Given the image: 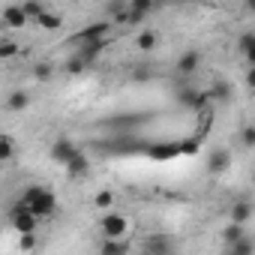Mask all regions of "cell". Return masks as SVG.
<instances>
[{
  "mask_svg": "<svg viewBox=\"0 0 255 255\" xmlns=\"http://www.w3.org/2000/svg\"><path fill=\"white\" fill-rule=\"evenodd\" d=\"M12 210H30V213H36L39 219H48V216H54V210H57V195H54L51 189H45V186H27V189L21 192V198L15 201Z\"/></svg>",
  "mask_w": 255,
  "mask_h": 255,
  "instance_id": "6da1fadb",
  "label": "cell"
},
{
  "mask_svg": "<svg viewBox=\"0 0 255 255\" xmlns=\"http://www.w3.org/2000/svg\"><path fill=\"white\" fill-rule=\"evenodd\" d=\"M99 231L105 237H126L129 234V219H126L123 213H105L99 219Z\"/></svg>",
  "mask_w": 255,
  "mask_h": 255,
  "instance_id": "7a4b0ae2",
  "label": "cell"
},
{
  "mask_svg": "<svg viewBox=\"0 0 255 255\" xmlns=\"http://www.w3.org/2000/svg\"><path fill=\"white\" fill-rule=\"evenodd\" d=\"M75 150H78V147L72 144V138H63V135H60V138H54V144L48 147V159L57 162V165H66Z\"/></svg>",
  "mask_w": 255,
  "mask_h": 255,
  "instance_id": "3957f363",
  "label": "cell"
},
{
  "mask_svg": "<svg viewBox=\"0 0 255 255\" xmlns=\"http://www.w3.org/2000/svg\"><path fill=\"white\" fill-rule=\"evenodd\" d=\"M9 219H12V225H15L18 234H30V231H36V225H39V216L30 213V210H12Z\"/></svg>",
  "mask_w": 255,
  "mask_h": 255,
  "instance_id": "277c9868",
  "label": "cell"
},
{
  "mask_svg": "<svg viewBox=\"0 0 255 255\" xmlns=\"http://www.w3.org/2000/svg\"><path fill=\"white\" fill-rule=\"evenodd\" d=\"M63 168H66V174H69L72 180H78V177H87V171H90V159H87L81 150H75Z\"/></svg>",
  "mask_w": 255,
  "mask_h": 255,
  "instance_id": "5b68a950",
  "label": "cell"
},
{
  "mask_svg": "<svg viewBox=\"0 0 255 255\" xmlns=\"http://www.w3.org/2000/svg\"><path fill=\"white\" fill-rule=\"evenodd\" d=\"M231 168V153L225 150V147H219V150H213L210 156H207V171L210 174H225Z\"/></svg>",
  "mask_w": 255,
  "mask_h": 255,
  "instance_id": "8992f818",
  "label": "cell"
},
{
  "mask_svg": "<svg viewBox=\"0 0 255 255\" xmlns=\"http://www.w3.org/2000/svg\"><path fill=\"white\" fill-rule=\"evenodd\" d=\"M183 150H180V144H150L147 147V156L150 159H156V162H165V159H177Z\"/></svg>",
  "mask_w": 255,
  "mask_h": 255,
  "instance_id": "52a82bcc",
  "label": "cell"
},
{
  "mask_svg": "<svg viewBox=\"0 0 255 255\" xmlns=\"http://www.w3.org/2000/svg\"><path fill=\"white\" fill-rule=\"evenodd\" d=\"M198 63H201V54H198L195 48H186V51L177 57V72H180V75H192V72L198 69Z\"/></svg>",
  "mask_w": 255,
  "mask_h": 255,
  "instance_id": "ba28073f",
  "label": "cell"
},
{
  "mask_svg": "<svg viewBox=\"0 0 255 255\" xmlns=\"http://www.w3.org/2000/svg\"><path fill=\"white\" fill-rule=\"evenodd\" d=\"M105 33H108V21H99V24H90V27H84L81 33H75L72 42L81 45V42H87V39H105Z\"/></svg>",
  "mask_w": 255,
  "mask_h": 255,
  "instance_id": "9c48e42d",
  "label": "cell"
},
{
  "mask_svg": "<svg viewBox=\"0 0 255 255\" xmlns=\"http://www.w3.org/2000/svg\"><path fill=\"white\" fill-rule=\"evenodd\" d=\"M3 24H6V27H12V30H21V27L27 24V15H24L21 3H18V6H6V9H3Z\"/></svg>",
  "mask_w": 255,
  "mask_h": 255,
  "instance_id": "30bf717a",
  "label": "cell"
},
{
  "mask_svg": "<svg viewBox=\"0 0 255 255\" xmlns=\"http://www.w3.org/2000/svg\"><path fill=\"white\" fill-rule=\"evenodd\" d=\"M216 105H225V102H231V96H234V90H231V84L228 81H213V87H210V93H207Z\"/></svg>",
  "mask_w": 255,
  "mask_h": 255,
  "instance_id": "8fae6325",
  "label": "cell"
},
{
  "mask_svg": "<svg viewBox=\"0 0 255 255\" xmlns=\"http://www.w3.org/2000/svg\"><path fill=\"white\" fill-rule=\"evenodd\" d=\"M237 51L249 60V66H255V33L249 30V33H240V39H237Z\"/></svg>",
  "mask_w": 255,
  "mask_h": 255,
  "instance_id": "7c38bea8",
  "label": "cell"
},
{
  "mask_svg": "<svg viewBox=\"0 0 255 255\" xmlns=\"http://www.w3.org/2000/svg\"><path fill=\"white\" fill-rule=\"evenodd\" d=\"M27 105H30V93H27L24 87L12 90V93L6 96V108H9V111H24Z\"/></svg>",
  "mask_w": 255,
  "mask_h": 255,
  "instance_id": "4fadbf2b",
  "label": "cell"
},
{
  "mask_svg": "<svg viewBox=\"0 0 255 255\" xmlns=\"http://www.w3.org/2000/svg\"><path fill=\"white\" fill-rule=\"evenodd\" d=\"M99 252H105V255H123V252H129V243H126L123 237H105V243L99 246Z\"/></svg>",
  "mask_w": 255,
  "mask_h": 255,
  "instance_id": "5bb4252c",
  "label": "cell"
},
{
  "mask_svg": "<svg viewBox=\"0 0 255 255\" xmlns=\"http://www.w3.org/2000/svg\"><path fill=\"white\" fill-rule=\"evenodd\" d=\"M102 48H105V39H87V42H81V45H78V54L90 63L93 57H99V51H102Z\"/></svg>",
  "mask_w": 255,
  "mask_h": 255,
  "instance_id": "9a60e30c",
  "label": "cell"
},
{
  "mask_svg": "<svg viewBox=\"0 0 255 255\" xmlns=\"http://www.w3.org/2000/svg\"><path fill=\"white\" fill-rule=\"evenodd\" d=\"M42 30H60L63 27V15L60 12H51V9H45L42 15H39V21H36Z\"/></svg>",
  "mask_w": 255,
  "mask_h": 255,
  "instance_id": "2e32d148",
  "label": "cell"
},
{
  "mask_svg": "<svg viewBox=\"0 0 255 255\" xmlns=\"http://www.w3.org/2000/svg\"><path fill=\"white\" fill-rule=\"evenodd\" d=\"M249 219H252V204H249V201H237V204L231 207V222H243V225H246Z\"/></svg>",
  "mask_w": 255,
  "mask_h": 255,
  "instance_id": "e0dca14e",
  "label": "cell"
},
{
  "mask_svg": "<svg viewBox=\"0 0 255 255\" xmlns=\"http://www.w3.org/2000/svg\"><path fill=\"white\" fill-rule=\"evenodd\" d=\"M240 237H246L243 222H231V225H225V228H222V240H225V243H237Z\"/></svg>",
  "mask_w": 255,
  "mask_h": 255,
  "instance_id": "ac0fdd59",
  "label": "cell"
},
{
  "mask_svg": "<svg viewBox=\"0 0 255 255\" xmlns=\"http://www.w3.org/2000/svg\"><path fill=\"white\" fill-rule=\"evenodd\" d=\"M21 9H24L27 21H39V15L45 12V3H42V0H24V3H21Z\"/></svg>",
  "mask_w": 255,
  "mask_h": 255,
  "instance_id": "d6986e66",
  "label": "cell"
},
{
  "mask_svg": "<svg viewBox=\"0 0 255 255\" xmlns=\"http://www.w3.org/2000/svg\"><path fill=\"white\" fill-rule=\"evenodd\" d=\"M156 42H159V36H156L153 30H141V33H138V39H135L138 51H153V48H156Z\"/></svg>",
  "mask_w": 255,
  "mask_h": 255,
  "instance_id": "ffe728a7",
  "label": "cell"
},
{
  "mask_svg": "<svg viewBox=\"0 0 255 255\" xmlns=\"http://www.w3.org/2000/svg\"><path fill=\"white\" fill-rule=\"evenodd\" d=\"M63 69H66L69 75H81V72L87 69V60H84L81 54H75V57H69V60H66V66H63Z\"/></svg>",
  "mask_w": 255,
  "mask_h": 255,
  "instance_id": "44dd1931",
  "label": "cell"
},
{
  "mask_svg": "<svg viewBox=\"0 0 255 255\" xmlns=\"http://www.w3.org/2000/svg\"><path fill=\"white\" fill-rule=\"evenodd\" d=\"M144 249H147V252H168V249H171V240H168V237H150V240L144 243Z\"/></svg>",
  "mask_w": 255,
  "mask_h": 255,
  "instance_id": "7402d4cb",
  "label": "cell"
},
{
  "mask_svg": "<svg viewBox=\"0 0 255 255\" xmlns=\"http://www.w3.org/2000/svg\"><path fill=\"white\" fill-rule=\"evenodd\" d=\"M228 249H231L234 255H249V252H255V243H252L249 237H240L237 243H228Z\"/></svg>",
  "mask_w": 255,
  "mask_h": 255,
  "instance_id": "603a6c76",
  "label": "cell"
},
{
  "mask_svg": "<svg viewBox=\"0 0 255 255\" xmlns=\"http://www.w3.org/2000/svg\"><path fill=\"white\" fill-rule=\"evenodd\" d=\"M237 141H240V147H255V126H243V129L237 132Z\"/></svg>",
  "mask_w": 255,
  "mask_h": 255,
  "instance_id": "cb8c5ba5",
  "label": "cell"
},
{
  "mask_svg": "<svg viewBox=\"0 0 255 255\" xmlns=\"http://www.w3.org/2000/svg\"><path fill=\"white\" fill-rule=\"evenodd\" d=\"M12 156H15V144H12V138H9V135H3V138H0V159L9 162Z\"/></svg>",
  "mask_w": 255,
  "mask_h": 255,
  "instance_id": "d4e9b609",
  "label": "cell"
},
{
  "mask_svg": "<svg viewBox=\"0 0 255 255\" xmlns=\"http://www.w3.org/2000/svg\"><path fill=\"white\" fill-rule=\"evenodd\" d=\"M51 75H54V66L51 63H36L33 66V78L36 81H51Z\"/></svg>",
  "mask_w": 255,
  "mask_h": 255,
  "instance_id": "484cf974",
  "label": "cell"
},
{
  "mask_svg": "<svg viewBox=\"0 0 255 255\" xmlns=\"http://www.w3.org/2000/svg\"><path fill=\"white\" fill-rule=\"evenodd\" d=\"M114 204V192H108V189H102V192H96L93 195V207H99V210H105V207H111Z\"/></svg>",
  "mask_w": 255,
  "mask_h": 255,
  "instance_id": "4316f807",
  "label": "cell"
},
{
  "mask_svg": "<svg viewBox=\"0 0 255 255\" xmlns=\"http://www.w3.org/2000/svg\"><path fill=\"white\" fill-rule=\"evenodd\" d=\"M18 54V45L12 42V39H3V45H0V57H3V60H12Z\"/></svg>",
  "mask_w": 255,
  "mask_h": 255,
  "instance_id": "83f0119b",
  "label": "cell"
},
{
  "mask_svg": "<svg viewBox=\"0 0 255 255\" xmlns=\"http://www.w3.org/2000/svg\"><path fill=\"white\" fill-rule=\"evenodd\" d=\"M129 9H135V12H150V9H153V0H129Z\"/></svg>",
  "mask_w": 255,
  "mask_h": 255,
  "instance_id": "f1b7e54d",
  "label": "cell"
},
{
  "mask_svg": "<svg viewBox=\"0 0 255 255\" xmlns=\"http://www.w3.org/2000/svg\"><path fill=\"white\" fill-rule=\"evenodd\" d=\"M153 72H150V66H135L132 69V81H147Z\"/></svg>",
  "mask_w": 255,
  "mask_h": 255,
  "instance_id": "f546056e",
  "label": "cell"
},
{
  "mask_svg": "<svg viewBox=\"0 0 255 255\" xmlns=\"http://www.w3.org/2000/svg\"><path fill=\"white\" fill-rule=\"evenodd\" d=\"M33 234H36V231H30V234H21V249H24V252H30V249L36 246V240H33Z\"/></svg>",
  "mask_w": 255,
  "mask_h": 255,
  "instance_id": "4dcf8cb0",
  "label": "cell"
},
{
  "mask_svg": "<svg viewBox=\"0 0 255 255\" xmlns=\"http://www.w3.org/2000/svg\"><path fill=\"white\" fill-rule=\"evenodd\" d=\"M180 150H183V153H195V150H198V141H195V138H192V141H180Z\"/></svg>",
  "mask_w": 255,
  "mask_h": 255,
  "instance_id": "1f68e13d",
  "label": "cell"
},
{
  "mask_svg": "<svg viewBox=\"0 0 255 255\" xmlns=\"http://www.w3.org/2000/svg\"><path fill=\"white\" fill-rule=\"evenodd\" d=\"M246 84L255 90V66H249V72H246Z\"/></svg>",
  "mask_w": 255,
  "mask_h": 255,
  "instance_id": "d6a6232c",
  "label": "cell"
},
{
  "mask_svg": "<svg viewBox=\"0 0 255 255\" xmlns=\"http://www.w3.org/2000/svg\"><path fill=\"white\" fill-rule=\"evenodd\" d=\"M246 9H252V12H255V0H246Z\"/></svg>",
  "mask_w": 255,
  "mask_h": 255,
  "instance_id": "836d02e7",
  "label": "cell"
},
{
  "mask_svg": "<svg viewBox=\"0 0 255 255\" xmlns=\"http://www.w3.org/2000/svg\"><path fill=\"white\" fill-rule=\"evenodd\" d=\"M252 183H255V177H252Z\"/></svg>",
  "mask_w": 255,
  "mask_h": 255,
  "instance_id": "e575fe53",
  "label": "cell"
}]
</instances>
